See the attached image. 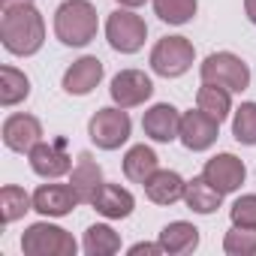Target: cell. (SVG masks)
I'll use <instances>...</instances> for the list:
<instances>
[{
    "instance_id": "27",
    "label": "cell",
    "mask_w": 256,
    "mask_h": 256,
    "mask_svg": "<svg viewBox=\"0 0 256 256\" xmlns=\"http://www.w3.org/2000/svg\"><path fill=\"white\" fill-rule=\"evenodd\" d=\"M232 136L235 142L253 148L256 145V102H241L232 114Z\"/></svg>"
},
{
    "instance_id": "2",
    "label": "cell",
    "mask_w": 256,
    "mask_h": 256,
    "mask_svg": "<svg viewBox=\"0 0 256 256\" xmlns=\"http://www.w3.org/2000/svg\"><path fill=\"white\" fill-rule=\"evenodd\" d=\"M96 10L90 0H64L54 10V36L70 46V48H82L96 36Z\"/></svg>"
},
{
    "instance_id": "15",
    "label": "cell",
    "mask_w": 256,
    "mask_h": 256,
    "mask_svg": "<svg viewBox=\"0 0 256 256\" xmlns=\"http://www.w3.org/2000/svg\"><path fill=\"white\" fill-rule=\"evenodd\" d=\"M76 205L82 202L70 184H40L34 193V211H40L42 217H66Z\"/></svg>"
},
{
    "instance_id": "29",
    "label": "cell",
    "mask_w": 256,
    "mask_h": 256,
    "mask_svg": "<svg viewBox=\"0 0 256 256\" xmlns=\"http://www.w3.org/2000/svg\"><path fill=\"white\" fill-rule=\"evenodd\" d=\"M229 217H232V226H247V229H256V193H244L232 202L229 208Z\"/></svg>"
},
{
    "instance_id": "31",
    "label": "cell",
    "mask_w": 256,
    "mask_h": 256,
    "mask_svg": "<svg viewBox=\"0 0 256 256\" xmlns=\"http://www.w3.org/2000/svg\"><path fill=\"white\" fill-rule=\"evenodd\" d=\"M244 12H247V22L256 24V0H244Z\"/></svg>"
},
{
    "instance_id": "28",
    "label": "cell",
    "mask_w": 256,
    "mask_h": 256,
    "mask_svg": "<svg viewBox=\"0 0 256 256\" xmlns=\"http://www.w3.org/2000/svg\"><path fill=\"white\" fill-rule=\"evenodd\" d=\"M223 250L229 256H256V229L232 226L223 235Z\"/></svg>"
},
{
    "instance_id": "23",
    "label": "cell",
    "mask_w": 256,
    "mask_h": 256,
    "mask_svg": "<svg viewBox=\"0 0 256 256\" xmlns=\"http://www.w3.org/2000/svg\"><path fill=\"white\" fill-rule=\"evenodd\" d=\"M30 96V78L16 66H0V106H18Z\"/></svg>"
},
{
    "instance_id": "18",
    "label": "cell",
    "mask_w": 256,
    "mask_h": 256,
    "mask_svg": "<svg viewBox=\"0 0 256 256\" xmlns=\"http://www.w3.org/2000/svg\"><path fill=\"white\" fill-rule=\"evenodd\" d=\"M142 187H145V196H148L154 205H175V202L184 199L187 181H184L178 172H172V169H157Z\"/></svg>"
},
{
    "instance_id": "6",
    "label": "cell",
    "mask_w": 256,
    "mask_h": 256,
    "mask_svg": "<svg viewBox=\"0 0 256 256\" xmlns=\"http://www.w3.org/2000/svg\"><path fill=\"white\" fill-rule=\"evenodd\" d=\"M22 250L28 256H76V238L54 223H30L22 235Z\"/></svg>"
},
{
    "instance_id": "8",
    "label": "cell",
    "mask_w": 256,
    "mask_h": 256,
    "mask_svg": "<svg viewBox=\"0 0 256 256\" xmlns=\"http://www.w3.org/2000/svg\"><path fill=\"white\" fill-rule=\"evenodd\" d=\"M114 106L120 108H133V106H142L145 100H151L154 94V82L148 72L142 70H120L114 78H112V88H108Z\"/></svg>"
},
{
    "instance_id": "13",
    "label": "cell",
    "mask_w": 256,
    "mask_h": 256,
    "mask_svg": "<svg viewBox=\"0 0 256 256\" xmlns=\"http://www.w3.org/2000/svg\"><path fill=\"white\" fill-rule=\"evenodd\" d=\"M202 175H205V181H208L211 187H217V190L226 196V193H235V190L244 184L247 169H244V163H241L235 154L223 151V154H217V157H211V160L205 163Z\"/></svg>"
},
{
    "instance_id": "32",
    "label": "cell",
    "mask_w": 256,
    "mask_h": 256,
    "mask_svg": "<svg viewBox=\"0 0 256 256\" xmlns=\"http://www.w3.org/2000/svg\"><path fill=\"white\" fill-rule=\"evenodd\" d=\"M34 0H0V10H12V6H28Z\"/></svg>"
},
{
    "instance_id": "33",
    "label": "cell",
    "mask_w": 256,
    "mask_h": 256,
    "mask_svg": "<svg viewBox=\"0 0 256 256\" xmlns=\"http://www.w3.org/2000/svg\"><path fill=\"white\" fill-rule=\"evenodd\" d=\"M120 6H126V10H136V6H145L148 0H118Z\"/></svg>"
},
{
    "instance_id": "11",
    "label": "cell",
    "mask_w": 256,
    "mask_h": 256,
    "mask_svg": "<svg viewBox=\"0 0 256 256\" xmlns=\"http://www.w3.org/2000/svg\"><path fill=\"white\" fill-rule=\"evenodd\" d=\"M220 136V124L208 118L202 108H190L181 114V145L187 151H208Z\"/></svg>"
},
{
    "instance_id": "3",
    "label": "cell",
    "mask_w": 256,
    "mask_h": 256,
    "mask_svg": "<svg viewBox=\"0 0 256 256\" xmlns=\"http://www.w3.org/2000/svg\"><path fill=\"white\" fill-rule=\"evenodd\" d=\"M130 130H133V120L120 106L96 108L94 118L88 120V136L100 151H118L126 139H130Z\"/></svg>"
},
{
    "instance_id": "16",
    "label": "cell",
    "mask_w": 256,
    "mask_h": 256,
    "mask_svg": "<svg viewBox=\"0 0 256 256\" xmlns=\"http://www.w3.org/2000/svg\"><path fill=\"white\" fill-rule=\"evenodd\" d=\"M102 184H106V181H102V166H100L88 151H82L78 160H76V166H72V175H70V187L76 190L78 202H82V205H90Z\"/></svg>"
},
{
    "instance_id": "19",
    "label": "cell",
    "mask_w": 256,
    "mask_h": 256,
    "mask_svg": "<svg viewBox=\"0 0 256 256\" xmlns=\"http://www.w3.org/2000/svg\"><path fill=\"white\" fill-rule=\"evenodd\" d=\"M163 244V253L169 256H184V253H193L199 247V229L187 220H172L160 229V238Z\"/></svg>"
},
{
    "instance_id": "30",
    "label": "cell",
    "mask_w": 256,
    "mask_h": 256,
    "mask_svg": "<svg viewBox=\"0 0 256 256\" xmlns=\"http://www.w3.org/2000/svg\"><path fill=\"white\" fill-rule=\"evenodd\" d=\"M142 253H163V244L157 241V244H148V241H139V244H133L130 247V256H142Z\"/></svg>"
},
{
    "instance_id": "5",
    "label": "cell",
    "mask_w": 256,
    "mask_h": 256,
    "mask_svg": "<svg viewBox=\"0 0 256 256\" xmlns=\"http://www.w3.org/2000/svg\"><path fill=\"white\" fill-rule=\"evenodd\" d=\"M106 40L120 54H136L148 40V24L133 10L120 6V10L108 12V18H106Z\"/></svg>"
},
{
    "instance_id": "9",
    "label": "cell",
    "mask_w": 256,
    "mask_h": 256,
    "mask_svg": "<svg viewBox=\"0 0 256 256\" xmlns=\"http://www.w3.org/2000/svg\"><path fill=\"white\" fill-rule=\"evenodd\" d=\"M4 145L16 154H30L40 142H42V124L40 118L34 114H24V112H16L4 120Z\"/></svg>"
},
{
    "instance_id": "20",
    "label": "cell",
    "mask_w": 256,
    "mask_h": 256,
    "mask_svg": "<svg viewBox=\"0 0 256 256\" xmlns=\"http://www.w3.org/2000/svg\"><path fill=\"white\" fill-rule=\"evenodd\" d=\"M157 169H160V157L148 145H133L130 151L124 154V175L130 178L133 184H145Z\"/></svg>"
},
{
    "instance_id": "22",
    "label": "cell",
    "mask_w": 256,
    "mask_h": 256,
    "mask_svg": "<svg viewBox=\"0 0 256 256\" xmlns=\"http://www.w3.org/2000/svg\"><path fill=\"white\" fill-rule=\"evenodd\" d=\"M184 202H187V208L196 211V214H214V211L220 208V202H223V193H220L217 187H211V184L205 181V175H199V178L187 181V187H184Z\"/></svg>"
},
{
    "instance_id": "4",
    "label": "cell",
    "mask_w": 256,
    "mask_h": 256,
    "mask_svg": "<svg viewBox=\"0 0 256 256\" xmlns=\"http://www.w3.org/2000/svg\"><path fill=\"white\" fill-rule=\"evenodd\" d=\"M199 76L202 82H211V84H220L232 94H244L250 88V66L232 54V52H214L208 54L202 64H199Z\"/></svg>"
},
{
    "instance_id": "26",
    "label": "cell",
    "mask_w": 256,
    "mask_h": 256,
    "mask_svg": "<svg viewBox=\"0 0 256 256\" xmlns=\"http://www.w3.org/2000/svg\"><path fill=\"white\" fill-rule=\"evenodd\" d=\"M151 4H154V16L166 24H187L199 10V0H151Z\"/></svg>"
},
{
    "instance_id": "7",
    "label": "cell",
    "mask_w": 256,
    "mask_h": 256,
    "mask_svg": "<svg viewBox=\"0 0 256 256\" xmlns=\"http://www.w3.org/2000/svg\"><path fill=\"white\" fill-rule=\"evenodd\" d=\"M193 58H196V48L187 36H163L157 40V46L151 48V70L163 78H178L184 76L190 66H193Z\"/></svg>"
},
{
    "instance_id": "10",
    "label": "cell",
    "mask_w": 256,
    "mask_h": 256,
    "mask_svg": "<svg viewBox=\"0 0 256 256\" xmlns=\"http://www.w3.org/2000/svg\"><path fill=\"white\" fill-rule=\"evenodd\" d=\"M30 169L46 178V181H54L66 172H72V157L66 154V139H54V142H40L30 154Z\"/></svg>"
},
{
    "instance_id": "14",
    "label": "cell",
    "mask_w": 256,
    "mask_h": 256,
    "mask_svg": "<svg viewBox=\"0 0 256 256\" xmlns=\"http://www.w3.org/2000/svg\"><path fill=\"white\" fill-rule=\"evenodd\" d=\"M102 60L94 54H84L78 60H72L64 72V90L70 96H88L100 82H102Z\"/></svg>"
},
{
    "instance_id": "17",
    "label": "cell",
    "mask_w": 256,
    "mask_h": 256,
    "mask_svg": "<svg viewBox=\"0 0 256 256\" xmlns=\"http://www.w3.org/2000/svg\"><path fill=\"white\" fill-rule=\"evenodd\" d=\"M90 205H94V211H100L106 220H124V217L133 214L136 199H133L130 190L120 187V184H102Z\"/></svg>"
},
{
    "instance_id": "24",
    "label": "cell",
    "mask_w": 256,
    "mask_h": 256,
    "mask_svg": "<svg viewBox=\"0 0 256 256\" xmlns=\"http://www.w3.org/2000/svg\"><path fill=\"white\" fill-rule=\"evenodd\" d=\"M82 247L88 256H112L120 250V235L108 223H94V226H88Z\"/></svg>"
},
{
    "instance_id": "25",
    "label": "cell",
    "mask_w": 256,
    "mask_h": 256,
    "mask_svg": "<svg viewBox=\"0 0 256 256\" xmlns=\"http://www.w3.org/2000/svg\"><path fill=\"white\" fill-rule=\"evenodd\" d=\"M28 211H34V196H28L16 184H6L4 190H0V220H4L6 226L22 220Z\"/></svg>"
},
{
    "instance_id": "1",
    "label": "cell",
    "mask_w": 256,
    "mask_h": 256,
    "mask_svg": "<svg viewBox=\"0 0 256 256\" xmlns=\"http://www.w3.org/2000/svg\"><path fill=\"white\" fill-rule=\"evenodd\" d=\"M0 42L10 54H18V58H30L42 48L46 42V18L42 12L28 4V6H12V10H4L0 16Z\"/></svg>"
},
{
    "instance_id": "21",
    "label": "cell",
    "mask_w": 256,
    "mask_h": 256,
    "mask_svg": "<svg viewBox=\"0 0 256 256\" xmlns=\"http://www.w3.org/2000/svg\"><path fill=\"white\" fill-rule=\"evenodd\" d=\"M196 108H202L208 118L223 124L232 114V90H226L220 84H211V82H202V88L196 90Z\"/></svg>"
},
{
    "instance_id": "12",
    "label": "cell",
    "mask_w": 256,
    "mask_h": 256,
    "mask_svg": "<svg viewBox=\"0 0 256 256\" xmlns=\"http://www.w3.org/2000/svg\"><path fill=\"white\" fill-rule=\"evenodd\" d=\"M142 130H145L148 139H154L160 145H169L181 136V112L172 102H157L142 114Z\"/></svg>"
}]
</instances>
